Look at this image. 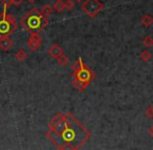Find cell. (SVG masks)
I'll use <instances>...</instances> for the list:
<instances>
[{
    "label": "cell",
    "instance_id": "ba28073f",
    "mask_svg": "<svg viewBox=\"0 0 153 150\" xmlns=\"http://www.w3.org/2000/svg\"><path fill=\"white\" fill-rule=\"evenodd\" d=\"M14 45V42L10 39V36H3V37H0V49L3 51H7Z\"/></svg>",
    "mask_w": 153,
    "mask_h": 150
},
{
    "label": "cell",
    "instance_id": "7c38bea8",
    "mask_svg": "<svg viewBox=\"0 0 153 150\" xmlns=\"http://www.w3.org/2000/svg\"><path fill=\"white\" fill-rule=\"evenodd\" d=\"M142 23H143L144 26H146V27L151 26V24L153 23V18L150 15H146V16H144L143 19H142Z\"/></svg>",
    "mask_w": 153,
    "mask_h": 150
},
{
    "label": "cell",
    "instance_id": "30bf717a",
    "mask_svg": "<svg viewBox=\"0 0 153 150\" xmlns=\"http://www.w3.org/2000/svg\"><path fill=\"white\" fill-rule=\"evenodd\" d=\"M15 57H16L17 61H19V62L25 61V59H26V57H27L26 51H25L24 49H20V50H18L16 53H15Z\"/></svg>",
    "mask_w": 153,
    "mask_h": 150
},
{
    "label": "cell",
    "instance_id": "ac0fdd59",
    "mask_svg": "<svg viewBox=\"0 0 153 150\" xmlns=\"http://www.w3.org/2000/svg\"><path fill=\"white\" fill-rule=\"evenodd\" d=\"M10 4H14V5H20L24 0H7Z\"/></svg>",
    "mask_w": 153,
    "mask_h": 150
},
{
    "label": "cell",
    "instance_id": "5b68a950",
    "mask_svg": "<svg viewBox=\"0 0 153 150\" xmlns=\"http://www.w3.org/2000/svg\"><path fill=\"white\" fill-rule=\"evenodd\" d=\"M81 8L88 16L94 18L103 10V4L99 0H85L81 4Z\"/></svg>",
    "mask_w": 153,
    "mask_h": 150
},
{
    "label": "cell",
    "instance_id": "6da1fadb",
    "mask_svg": "<svg viewBox=\"0 0 153 150\" xmlns=\"http://www.w3.org/2000/svg\"><path fill=\"white\" fill-rule=\"evenodd\" d=\"M46 137L59 150H79L91 138L87 127L70 113H59L48 124Z\"/></svg>",
    "mask_w": 153,
    "mask_h": 150
},
{
    "label": "cell",
    "instance_id": "4fadbf2b",
    "mask_svg": "<svg viewBox=\"0 0 153 150\" xmlns=\"http://www.w3.org/2000/svg\"><path fill=\"white\" fill-rule=\"evenodd\" d=\"M56 61L61 66H62V67H66V66L69 64V57L67 56V55H65V53H64V54H62L59 59H56Z\"/></svg>",
    "mask_w": 153,
    "mask_h": 150
},
{
    "label": "cell",
    "instance_id": "e0dca14e",
    "mask_svg": "<svg viewBox=\"0 0 153 150\" xmlns=\"http://www.w3.org/2000/svg\"><path fill=\"white\" fill-rule=\"evenodd\" d=\"M145 115L147 116L148 118H150V119H153V106L152 105H149L146 108Z\"/></svg>",
    "mask_w": 153,
    "mask_h": 150
},
{
    "label": "cell",
    "instance_id": "8fae6325",
    "mask_svg": "<svg viewBox=\"0 0 153 150\" xmlns=\"http://www.w3.org/2000/svg\"><path fill=\"white\" fill-rule=\"evenodd\" d=\"M53 10H55V12L57 13H61L62 10H65V3L62 1V0H56V1L54 2V4L52 5Z\"/></svg>",
    "mask_w": 153,
    "mask_h": 150
},
{
    "label": "cell",
    "instance_id": "5bb4252c",
    "mask_svg": "<svg viewBox=\"0 0 153 150\" xmlns=\"http://www.w3.org/2000/svg\"><path fill=\"white\" fill-rule=\"evenodd\" d=\"M151 57L152 56H151V54H150V52H149V51H147V50L143 51V52L141 53V55H140V59H141L144 63H147V62H149L150 59H151Z\"/></svg>",
    "mask_w": 153,
    "mask_h": 150
},
{
    "label": "cell",
    "instance_id": "2e32d148",
    "mask_svg": "<svg viewBox=\"0 0 153 150\" xmlns=\"http://www.w3.org/2000/svg\"><path fill=\"white\" fill-rule=\"evenodd\" d=\"M74 6H75V3L72 1V0H67V1L65 2V8H67L68 10H73Z\"/></svg>",
    "mask_w": 153,
    "mask_h": 150
},
{
    "label": "cell",
    "instance_id": "9c48e42d",
    "mask_svg": "<svg viewBox=\"0 0 153 150\" xmlns=\"http://www.w3.org/2000/svg\"><path fill=\"white\" fill-rule=\"evenodd\" d=\"M41 14H42V16H44V17H49V16H51V14L53 13V7H52V5L51 4H45L44 6L42 7V10H41Z\"/></svg>",
    "mask_w": 153,
    "mask_h": 150
},
{
    "label": "cell",
    "instance_id": "277c9868",
    "mask_svg": "<svg viewBox=\"0 0 153 150\" xmlns=\"http://www.w3.org/2000/svg\"><path fill=\"white\" fill-rule=\"evenodd\" d=\"M73 68V79H76V80L80 81V82L85 83L89 87L90 82L94 79L95 77V73L85 65L82 62L81 57H79L72 66Z\"/></svg>",
    "mask_w": 153,
    "mask_h": 150
},
{
    "label": "cell",
    "instance_id": "8992f818",
    "mask_svg": "<svg viewBox=\"0 0 153 150\" xmlns=\"http://www.w3.org/2000/svg\"><path fill=\"white\" fill-rule=\"evenodd\" d=\"M41 44H42V39H41L40 35L36 33H30V37L28 39V42H27V46L30 49L31 51H36L40 48Z\"/></svg>",
    "mask_w": 153,
    "mask_h": 150
},
{
    "label": "cell",
    "instance_id": "44dd1931",
    "mask_svg": "<svg viewBox=\"0 0 153 150\" xmlns=\"http://www.w3.org/2000/svg\"><path fill=\"white\" fill-rule=\"evenodd\" d=\"M76 1H77V2H79V3H80V2H82L83 0H76Z\"/></svg>",
    "mask_w": 153,
    "mask_h": 150
},
{
    "label": "cell",
    "instance_id": "52a82bcc",
    "mask_svg": "<svg viewBox=\"0 0 153 150\" xmlns=\"http://www.w3.org/2000/svg\"><path fill=\"white\" fill-rule=\"evenodd\" d=\"M48 54L50 55L52 59H59L62 54H64V49H62L59 44H53L49 47Z\"/></svg>",
    "mask_w": 153,
    "mask_h": 150
},
{
    "label": "cell",
    "instance_id": "7a4b0ae2",
    "mask_svg": "<svg viewBox=\"0 0 153 150\" xmlns=\"http://www.w3.org/2000/svg\"><path fill=\"white\" fill-rule=\"evenodd\" d=\"M48 19L42 16V14L36 7H32L20 19V25L30 33H40L48 25Z\"/></svg>",
    "mask_w": 153,
    "mask_h": 150
},
{
    "label": "cell",
    "instance_id": "ffe728a7",
    "mask_svg": "<svg viewBox=\"0 0 153 150\" xmlns=\"http://www.w3.org/2000/svg\"><path fill=\"white\" fill-rule=\"evenodd\" d=\"M29 2H30V3H34V2L36 1V0H28Z\"/></svg>",
    "mask_w": 153,
    "mask_h": 150
},
{
    "label": "cell",
    "instance_id": "9a60e30c",
    "mask_svg": "<svg viewBox=\"0 0 153 150\" xmlns=\"http://www.w3.org/2000/svg\"><path fill=\"white\" fill-rule=\"evenodd\" d=\"M143 44L145 45L146 47H151V46H153V39L151 37H146L143 40Z\"/></svg>",
    "mask_w": 153,
    "mask_h": 150
},
{
    "label": "cell",
    "instance_id": "3957f363",
    "mask_svg": "<svg viewBox=\"0 0 153 150\" xmlns=\"http://www.w3.org/2000/svg\"><path fill=\"white\" fill-rule=\"evenodd\" d=\"M2 3H3V10L0 14V37L12 35L18 28L15 17L12 14L6 13V10L10 6V3L7 0H2Z\"/></svg>",
    "mask_w": 153,
    "mask_h": 150
},
{
    "label": "cell",
    "instance_id": "d6986e66",
    "mask_svg": "<svg viewBox=\"0 0 153 150\" xmlns=\"http://www.w3.org/2000/svg\"><path fill=\"white\" fill-rule=\"evenodd\" d=\"M148 134H149L150 137H151V138L153 139V124L149 127V129H148Z\"/></svg>",
    "mask_w": 153,
    "mask_h": 150
}]
</instances>
